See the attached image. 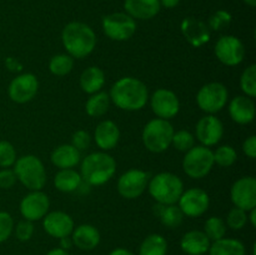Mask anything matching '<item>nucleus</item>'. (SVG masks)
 Listing matches in <instances>:
<instances>
[{
  "label": "nucleus",
  "mask_w": 256,
  "mask_h": 255,
  "mask_svg": "<svg viewBox=\"0 0 256 255\" xmlns=\"http://www.w3.org/2000/svg\"><path fill=\"white\" fill-rule=\"evenodd\" d=\"M39 90L38 78L32 72H24L12 80L8 88L9 98L18 104H25L35 98Z\"/></svg>",
  "instance_id": "f8f14e48"
},
{
  "label": "nucleus",
  "mask_w": 256,
  "mask_h": 255,
  "mask_svg": "<svg viewBox=\"0 0 256 255\" xmlns=\"http://www.w3.org/2000/svg\"><path fill=\"white\" fill-rule=\"evenodd\" d=\"M255 112L254 100L246 95H238L229 104L230 118L238 124H250L254 120Z\"/></svg>",
  "instance_id": "aec40b11"
},
{
  "label": "nucleus",
  "mask_w": 256,
  "mask_h": 255,
  "mask_svg": "<svg viewBox=\"0 0 256 255\" xmlns=\"http://www.w3.org/2000/svg\"><path fill=\"white\" fill-rule=\"evenodd\" d=\"M105 84V74L99 66H89L80 75V88L86 94L102 92Z\"/></svg>",
  "instance_id": "a878e982"
},
{
  "label": "nucleus",
  "mask_w": 256,
  "mask_h": 255,
  "mask_svg": "<svg viewBox=\"0 0 256 255\" xmlns=\"http://www.w3.org/2000/svg\"><path fill=\"white\" fill-rule=\"evenodd\" d=\"M16 162V150L12 142L0 140V168H10Z\"/></svg>",
  "instance_id": "58836bf2"
},
{
  "label": "nucleus",
  "mask_w": 256,
  "mask_h": 255,
  "mask_svg": "<svg viewBox=\"0 0 256 255\" xmlns=\"http://www.w3.org/2000/svg\"><path fill=\"white\" fill-rule=\"evenodd\" d=\"M116 172V162L112 155L104 152H95L82 159L80 175L88 185L105 184L114 176Z\"/></svg>",
  "instance_id": "7ed1b4c3"
},
{
  "label": "nucleus",
  "mask_w": 256,
  "mask_h": 255,
  "mask_svg": "<svg viewBox=\"0 0 256 255\" xmlns=\"http://www.w3.org/2000/svg\"><path fill=\"white\" fill-rule=\"evenodd\" d=\"M182 32L186 42L194 48H200L210 40V29L204 22L188 16L182 22Z\"/></svg>",
  "instance_id": "6ab92c4d"
},
{
  "label": "nucleus",
  "mask_w": 256,
  "mask_h": 255,
  "mask_svg": "<svg viewBox=\"0 0 256 255\" xmlns=\"http://www.w3.org/2000/svg\"><path fill=\"white\" fill-rule=\"evenodd\" d=\"M100 232L94 225L82 224L74 228L72 232V244L80 250L90 252L100 244Z\"/></svg>",
  "instance_id": "4be33fe9"
},
{
  "label": "nucleus",
  "mask_w": 256,
  "mask_h": 255,
  "mask_svg": "<svg viewBox=\"0 0 256 255\" xmlns=\"http://www.w3.org/2000/svg\"><path fill=\"white\" fill-rule=\"evenodd\" d=\"M172 145L179 152H186L195 146V136L188 130H179L172 135Z\"/></svg>",
  "instance_id": "c9c22d12"
},
{
  "label": "nucleus",
  "mask_w": 256,
  "mask_h": 255,
  "mask_svg": "<svg viewBox=\"0 0 256 255\" xmlns=\"http://www.w3.org/2000/svg\"><path fill=\"white\" fill-rule=\"evenodd\" d=\"M149 194L158 204H176L184 192L182 180L172 172H159L149 180Z\"/></svg>",
  "instance_id": "20e7f679"
},
{
  "label": "nucleus",
  "mask_w": 256,
  "mask_h": 255,
  "mask_svg": "<svg viewBox=\"0 0 256 255\" xmlns=\"http://www.w3.org/2000/svg\"><path fill=\"white\" fill-rule=\"evenodd\" d=\"M124 8L134 19L149 20L159 14L162 5L159 0H125Z\"/></svg>",
  "instance_id": "b1692460"
},
{
  "label": "nucleus",
  "mask_w": 256,
  "mask_h": 255,
  "mask_svg": "<svg viewBox=\"0 0 256 255\" xmlns=\"http://www.w3.org/2000/svg\"><path fill=\"white\" fill-rule=\"evenodd\" d=\"M109 96L119 109L125 112H138L146 105L149 100V90L142 80L132 76H124L114 82Z\"/></svg>",
  "instance_id": "f257e3e1"
},
{
  "label": "nucleus",
  "mask_w": 256,
  "mask_h": 255,
  "mask_svg": "<svg viewBox=\"0 0 256 255\" xmlns=\"http://www.w3.org/2000/svg\"><path fill=\"white\" fill-rule=\"evenodd\" d=\"M109 255H134V252L125 249V248H116V249L112 250V252H109Z\"/></svg>",
  "instance_id": "de8ad7c7"
},
{
  "label": "nucleus",
  "mask_w": 256,
  "mask_h": 255,
  "mask_svg": "<svg viewBox=\"0 0 256 255\" xmlns=\"http://www.w3.org/2000/svg\"><path fill=\"white\" fill-rule=\"evenodd\" d=\"M14 230V219L6 212H0V244L6 242Z\"/></svg>",
  "instance_id": "ea45409f"
},
{
  "label": "nucleus",
  "mask_w": 256,
  "mask_h": 255,
  "mask_svg": "<svg viewBox=\"0 0 256 255\" xmlns=\"http://www.w3.org/2000/svg\"><path fill=\"white\" fill-rule=\"evenodd\" d=\"M90 144H92V136L88 132L85 130H78L72 134V145L80 152L84 150L89 149Z\"/></svg>",
  "instance_id": "79ce46f5"
},
{
  "label": "nucleus",
  "mask_w": 256,
  "mask_h": 255,
  "mask_svg": "<svg viewBox=\"0 0 256 255\" xmlns=\"http://www.w3.org/2000/svg\"><path fill=\"white\" fill-rule=\"evenodd\" d=\"M16 180V175L12 169L4 168L0 170V189H10L14 186Z\"/></svg>",
  "instance_id": "37998d69"
},
{
  "label": "nucleus",
  "mask_w": 256,
  "mask_h": 255,
  "mask_svg": "<svg viewBox=\"0 0 256 255\" xmlns=\"http://www.w3.org/2000/svg\"><path fill=\"white\" fill-rule=\"evenodd\" d=\"M232 16L229 12L226 10H218L215 12L212 16L209 18V26L210 30H214V32H220V30H224L226 28H229V25L232 24Z\"/></svg>",
  "instance_id": "e433bc0d"
},
{
  "label": "nucleus",
  "mask_w": 256,
  "mask_h": 255,
  "mask_svg": "<svg viewBox=\"0 0 256 255\" xmlns=\"http://www.w3.org/2000/svg\"><path fill=\"white\" fill-rule=\"evenodd\" d=\"M242 2H244L245 4L249 5V6H252V8L256 6V0H242Z\"/></svg>",
  "instance_id": "3c124183"
},
{
  "label": "nucleus",
  "mask_w": 256,
  "mask_h": 255,
  "mask_svg": "<svg viewBox=\"0 0 256 255\" xmlns=\"http://www.w3.org/2000/svg\"><path fill=\"white\" fill-rule=\"evenodd\" d=\"M159 2L162 6L166 8V9H172V8L178 6L182 0H159Z\"/></svg>",
  "instance_id": "a18cd8bd"
},
{
  "label": "nucleus",
  "mask_w": 256,
  "mask_h": 255,
  "mask_svg": "<svg viewBox=\"0 0 256 255\" xmlns=\"http://www.w3.org/2000/svg\"><path fill=\"white\" fill-rule=\"evenodd\" d=\"M215 56L226 66H236L245 58V46L239 38L234 35H222L214 46Z\"/></svg>",
  "instance_id": "9d476101"
},
{
  "label": "nucleus",
  "mask_w": 256,
  "mask_h": 255,
  "mask_svg": "<svg viewBox=\"0 0 256 255\" xmlns=\"http://www.w3.org/2000/svg\"><path fill=\"white\" fill-rule=\"evenodd\" d=\"M195 134L202 145L208 148L214 146L224 135V125L219 118L212 114H208L198 122L195 126Z\"/></svg>",
  "instance_id": "f3484780"
},
{
  "label": "nucleus",
  "mask_w": 256,
  "mask_h": 255,
  "mask_svg": "<svg viewBox=\"0 0 256 255\" xmlns=\"http://www.w3.org/2000/svg\"><path fill=\"white\" fill-rule=\"evenodd\" d=\"M62 42L70 56L74 59H84L94 52L96 35L85 22H72L62 29Z\"/></svg>",
  "instance_id": "f03ea898"
},
{
  "label": "nucleus",
  "mask_w": 256,
  "mask_h": 255,
  "mask_svg": "<svg viewBox=\"0 0 256 255\" xmlns=\"http://www.w3.org/2000/svg\"><path fill=\"white\" fill-rule=\"evenodd\" d=\"M42 226L46 234L50 236L62 238L70 236L74 230V220L69 214L64 212H48L44 218H42Z\"/></svg>",
  "instance_id": "a211bd4d"
},
{
  "label": "nucleus",
  "mask_w": 256,
  "mask_h": 255,
  "mask_svg": "<svg viewBox=\"0 0 256 255\" xmlns=\"http://www.w3.org/2000/svg\"><path fill=\"white\" fill-rule=\"evenodd\" d=\"M214 162L222 168H229L236 162L238 152L232 145H222L215 152H212Z\"/></svg>",
  "instance_id": "f704fd0d"
},
{
  "label": "nucleus",
  "mask_w": 256,
  "mask_h": 255,
  "mask_svg": "<svg viewBox=\"0 0 256 255\" xmlns=\"http://www.w3.org/2000/svg\"><path fill=\"white\" fill-rule=\"evenodd\" d=\"M208 252L209 255H246V249L239 239L222 238L212 242Z\"/></svg>",
  "instance_id": "cd10ccee"
},
{
  "label": "nucleus",
  "mask_w": 256,
  "mask_h": 255,
  "mask_svg": "<svg viewBox=\"0 0 256 255\" xmlns=\"http://www.w3.org/2000/svg\"><path fill=\"white\" fill-rule=\"evenodd\" d=\"M180 210L184 216L198 218L202 216L209 209L210 198L205 190L200 188H190L186 192H182L179 199Z\"/></svg>",
  "instance_id": "ddd939ff"
},
{
  "label": "nucleus",
  "mask_w": 256,
  "mask_h": 255,
  "mask_svg": "<svg viewBox=\"0 0 256 255\" xmlns=\"http://www.w3.org/2000/svg\"><path fill=\"white\" fill-rule=\"evenodd\" d=\"M229 100L226 86L222 82H209L200 88L196 94V104L206 114H216L222 112Z\"/></svg>",
  "instance_id": "6e6552de"
},
{
  "label": "nucleus",
  "mask_w": 256,
  "mask_h": 255,
  "mask_svg": "<svg viewBox=\"0 0 256 255\" xmlns=\"http://www.w3.org/2000/svg\"><path fill=\"white\" fill-rule=\"evenodd\" d=\"M72 245L74 244H72V236H65V238H62V239H60V248H62V249L69 250Z\"/></svg>",
  "instance_id": "49530a36"
},
{
  "label": "nucleus",
  "mask_w": 256,
  "mask_h": 255,
  "mask_svg": "<svg viewBox=\"0 0 256 255\" xmlns=\"http://www.w3.org/2000/svg\"><path fill=\"white\" fill-rule=\"evenodd\" d=\"M14 229L15 236L20 242H28V240L32 239V234H34V224L29 220H20Z\"/></svg>",
  "instance_id": "a19ab883"
},
{
  "label": "nucleus",
  "mask_w": 256,
  "mask_h": 255,
  "mask_svg": "<svg viewBox=\"0 0 256 255\" xmlns=\"http://www.w3.org/2000/svg\"><path fill=\"white\" fill-rule=\"evenodd\" d=\"M82 182V175L74 169H60L54 176L55 188L62 192H76Z\"/></svg>",
  "instance_id": "c85d7f7f"
},
{
  "label": "nucleus",
  "mask_w": 256,
  "mask_h": 255,
  "mask_svg": "<svg viewBox=\"0 0 256 255\" xmlns=\"http://www.w3.org/2000/svg\"><path fill=\"white\" fill-rule=\"evenodd\" d=\"M230 198L236 208L249 212L256 208V179L254 176H242L232 184Z\"/></svg>",
  "instance_id": "4468645a"
},
{
  "label": "nucleus",
  "mask_w": 256,
  "mask_h": 255,
  "mask_svg": "<svg viewBox=\"0 0 256 255\" xmlns=\"http://www.w3.org/2000/svg\"><path fill=\"white\" fill-rule=\"evenodd\" d=\"M110 96L105 92H98L92 94V96L86 100L85 112L90 118H100L108 112L110 108Z\"/></svg>",
  "instance_id": "c756f323"
},
{
  "label": "nucleus",
  "mask_w": 256,
  "mask_h": 255,
  "mask_svg": "<svg viewBox=\"0 0 256 255\" xmlns=\"http://www.w3.org/2000/svg\"><path fill=\"white\" fill-rule=\"evenodd\" d=\"M212 242L202 230H190L182 235L180 248L186 255H204L209 252Z\"/></svg>",
  "instance_id": "5701e85b"
},
{
  "label": "nucleus",
  "mask_w": 256,
  "mask_h": 255,
  "mask_svg": "<svg viewBox=\"0 0 256 255\" xmlns=\"http://www.w3.org/2000/svg\"><path fill=\"white\" fill-rule=\"evenodd\" d=\"M16 179L29 190H42L46 184V172L42 160L35 155H22L14 164Z\"/></svg>",
  "instance_id": "39448f33"
},
{
  "label": "nucleus",
  "mask_w": 256,
  "mask_h": 255,
  "mask_svg": "<svg viewBox=\"0 0 256 255\" xmlns=\"http://www.w3.org/2000/svg\"><path fill=\"white\" fill-rule=\"evenodd\" d=\"M52 162L59 169H72L82 159V152L72 144H62L55 148L52 152Z\"/></svg>",
  "instance_id": "393cba45"
},
{
  "label": "nucleus",
  "mask_w": 256,
  "mask_h": 255,
  "mask_svg": "<svg viewBox=\"0 0 256 255\" xmlns=\"http://www.w3.org/2000/svg\"><path fill=\"white\" fill-rule=\"evenodd\" d=\"M248 212H249V214H248V220H250V224L255 228L256 226V208L249 210Z\"/></svg>",
  "instance_id": "8fccbe9b"
},
{
  "label": "nucleus",
  "mask_w": 256,
  "mask_h": 255,
  "mask_svg": "<svg viewBox=\"0 0 256 255\" xmlns=\"http://www.w3.org/2000/svg\"><path fill=\"white\" fill-rule=\"evenodd\" d=\"M240 88L249 98L256 96V65L252 64L242 72L240 76Z\"/></svg>",
  "instance_id": "72a5a7b5"
},
{
  "label": "nucleus",
  "mask_w": 256,
  "mask_h": 255,
  "mask_svg": "<svg viewBox=\"0 0 256 255\" xmlns=\"http://www.w3.org/2000/svg\"><path fill=\"white\" fill-rule=\"evenodd\" d=\"M212 150L204 145H198L185 152L182 159V169L192 179H202L212 172L214 166Z\"/></svg>",
  "instance_id": "0eeeda50"
},
{
  "label": "nucleus",
  "mask_w": 256,
  "mask_h": 255,
  "mask_svg": "<svg viewBox=\"0 0 256 255\" xmlns=\"http://www.w3.org/2000/svg\"><path fill=\"white\" fill-rule=\"evenodd\" d=\"M242 152L250 159H255L256 158V136L255 135H250L242 144Z\"/></svg>",
  "instance_id": "c03bdc74"
},
{
  "label": "nucleus",
  "mask_w": 256,
  "mask_h": 255,
  "mask_svg": "<svg viewBox=\"0 0 256 255\" xmlns=\"http://www.w3.org/2000/svg\"><path fill=\"white\" fill-rule=\"evenodd\" d=\"M152 110L159 119L169 120L176 116L180 110L178 95L169 89H158L150 98Z\"/></svg>",
  "instance_id": "2eb2a0df"
},
{
  "label": "nucleus",
  "mask_w": 256,
  "mask_h": 255,
  "mask_svg": "<svg viewBox=\"0 0 256 255\" xmlns=\"http://www.w3.org/2000/svg\"><path fill=\"white\" fill-rule=\"evenodd\" d=\"M94 140L98 146L104 152L114 149L120 140L119 126L112 120L99 122L94 132Z\"/></svg>",
  "instance_id": "412c9836"
},
{
  "label": "nucleus",
  "mask_w": 256,
  "mask_h": 255,
  "mask_svg": "<svg viewBox=\"0 0 256 255\" xmlns=\"http://www.w3.org/2000/svg\"><path fill=\"white\" fill-rule=\"evenodd\" d=\"M154 214L159 218L162 224L169 229L180 226L184 220V214L176 204L162 205L156 202L154 205Z\"/></svg>",
  "instance_id": "bb28decb"
},
{
  "label": "nucleus",
  "mask_w": 256,
  "mask_h": 255,
  "mask_svg": "<svg viewBox=\"0 0 256 255\" xmlns=\"http://www.w3.org/2000/svg\"><path fill=\"white\" fill-rule=\"evenodd\" d=\"M149 174L144 170L130 169L118 180V192L128 200L142 196L149 184Z\"/></svg>",
  "instance_id": "9b49d317"
},
{
  "label": "nucleus",
  "mask_w": 256,
  "mask_h": 255,
  "mask_svg": "<svg viewBox=\"0 0 256 255\" xmlns=\"http://www.w3.org/2000/svg\"><path fill=\"white\" fill-rule=\"evenodd\" d=\"M74 68V58L69 54H58L50 59L49 70L55 76H65Z\"/></svg>",
  "instance_id": "2f4dec72"
},
{
  "label": "nucleus",
  "mask_w": 256,
  "mask_h": 255,
  "mask_svg": "<svg viewBox=\"0 0 256 255\" xmlns=\"http://www.w3.org/2000/svg\"><path fill=\"white\" fill-rule=\"evenodd\" d=\"M46 255H70V254L68 252V250L62 249V248H54V249L49 250V252H46Z\"/></svg>",
  "instance_id": "09e8293b"
},
{
  "label": "nucleus",
  "mask_w": 256,
  "mask_h": 255,
  "mask_svg": "<svg viewBox=\"0 0 256 255\" xmlns=\"http://www.w3.org/2000/svg\"><path fill=\"white\" fill-rule=\"evenodd\" d=\"M168 242L162 235L150 234L142 240L139 248V255H166Z\"/></svg>",
  "instance_id": "7c9ffc66"
},
{
  "label": "nucleus",
  "mask_w": 256,
  "mask_h": 255,
  "mask_svg": "<svg viewBox=\"0 0 256 255\" xmlns=\"http://www.w3.org/2000/svg\"><path fill=\"white\" fill-rule=\"evenodd\" d=\"M136 22L126 12H112L102 19V30L114 42L129 40L136 32Z\"/></svg>",
  "instance_id": "1a4fd4ad"
},
{
  "label": "nucleus",
  "mask_w": 256,
  "mask_h": 255,
  "mask_svg": "<svg viewBox=\"0 0 256 255\" xmlns=\"http://www.w3.org/2000/svg\"><path fill=\"white\" fill-rule=\"evenodd\" d=\"M50 208V200L42 190H34L25 195L20 202V212L22 218L29 222H36L48 214Z\"/></svg>",
  "instance_id": "dca6fc26"
},
{
  "label": "nucleus",
  "mask_w": 256,
  "mask_h": 255,
  "mask_svg": "<svg viewBox=\"0 0 256 255\" xmlns=\"http://www.w3.org/2000/svg\"><path fill=\"white\" fill-rule=\"evenodd\" d=\"M248 222H249L248 220V212L235 206L228 214L225 224L232 230H242L246 225Z\"/></svg>",
  "instance_id": "4c0bfd02"
},
{
  "label": "nucleus",
  "mask_w": 256,
  "mask_h": 255,
  "mask_svg": "<svg viewBox=\"0 0 256 255\" xmlns=\"http://www.w3.org/2000/svg\"><path fill=\"white\" fill-rule=\"evenodd\" d=\"M204 232L210 242H216V240L225 238L226 234V224L224 220L219 216H212L205 222Z\"/></svg>",
  "instance_id": "473e14b6"
},
{
  "label": "nucleus",
  "mask_w": 256,
  "mask_h": 255,
  "mask_svg": "<svg viewBox=\"0 0 256 255\" xmlns=\"http://www.w3.org/2000/svg\"><path fill=\"white\" fill-rule=\"evenodd\" d=\"M174 132V128L169 120L156 118L150 120L142 129V144L149 152L159 154L165 152L172 145Z\"/></svg>",
  "instance_id": "423d86ee"
}]
</instances>
